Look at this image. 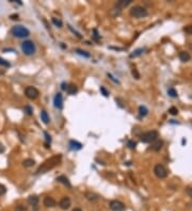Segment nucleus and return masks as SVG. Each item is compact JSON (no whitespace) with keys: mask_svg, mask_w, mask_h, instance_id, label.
I'll use <instances>...</instances> for the list:
<instances>
[{"mask_svg":"<svg viewBox=\"0 0 192 211\" xmlns=\"http://www.w3.org/2000/svg\"><path fill=\"white\" fill-rule=\"evenodd\" d=\"M27 202L30 206H32V208L34 211L38 210V202H40V198H38L36 195H30V196L28 197Z\"/></svg>","mask_w":192,"mask_h":211,"instance_id":"1a4fd4ad","label":"nucleus"},{"mask_svg":"<svg viewBox=\"0 0 192 211\" xmlns=\"http://www.w3.org/2000/svg\"><path fill=\"white\" fill-rule=\"evenodd\" d=\"M169 113L172 114V115H177V114H178L177 108H175V107H171V108L169 109Z\"/></svg>","mask_w":192,"mask_h":211,"instance_id":"c756f323","label":"nucleus"},{"mask_svg":"<svg viewBox=\"0 0 192 211\" xmlns=\"http://www.w3.org/2000/svg\"><path fill=\"white\" fill-rule=\"evenodd\" d=\"M68 29L71 30L72 32L74 33V34H76V36H77V38H81V35H80V33H78V32H77L76 30H74V29H73V28L71 27V26H68Z\"/></svg>","mask_w":192,"mask_h":211,"instance_id":"f704fd0d","label":"nucleus"},{"mask_svg":"<svg viewBox=\"0 0 192 211\" xmlns=\"http://www.w3.org/2000/svg\"><path fill=\"white\" fill-rule=\"evenodd\" d=\"M57 181L58 182H60V183H62V184H64L65 187H67L68 189H71L72 188V184H71V182H69V180H68V178H67L66 176H64V175H61V176H59V177H57V179H56Z\"/></svg>","mask_w":192,"mask_h":211,"instance_id":"ddd939ff","label":"nucleus"},{"mask_svg":"<svg viewBox=\"0 0 192 211\" xmlns=\"http://www.w3.org/2000/svg\"><path fill=\"white\" fill-rule=\"evenodd\" d=\"M28 210V208L26 207L25 205H17V206H15V208H14V211H27Z\"/></svg>","mask_w":192,"mask_h":211,"instance_id":"393cba45","label":"nucleus"},{"mask_svg":"<svg viewBox=\"0 0 192 211\" xmlns=\"http://www.w3.org/2000/svg\"><path fill=\"white\" fill-rule=\"evenodd\" d=\"M25 95L27 96L29 99H36L40 95V92L38 90L34 87H27L25 88Z\"/></svg>","mask_w":192,"mask_h":211,"instance_id":"423d86ee","label":"nucleus"},{"mask_svg":"<svg viewBox=\"0 0 192 211\" xmlns=\"http://www.w3.org/2000/svg\"><path fill=\"white\" fill-rule=\"evenodd\" d=\"M6 193H7V188L4 187L3 184L0 183V196H3Z\"/></svg>","mask_w":192,"mask_h":211,"instance_id":"2f4dec72","label":"nucleus"},{"mask_svg":"<svg viewBox=\"0 0 192 211\" xmlns=\"http://www.w3.org/2000/svg\"><path fill=\"white\" fill-rule=\"evenodd\" d=\"M10 18H11L12 20H18V19H19V16H18L17 14H13V15L10 16Z\"/></svg>","mask_w":192,"mask_h":211,"instance_id":"ea45409f","label":"nucleus"},{"mask_svg":"<svg viewBox=\"0 0 192 211\" xmlns=\"http://www.w3.org/2000/svg\"><path fill=\"white\" fill-rule=\"evenodd\" d=\"M43 204H44L45 207H47V208H54L57 206V202H56V199H54L53 197L46 196L45 198H44V200H43Z\"/></svg>","mask_w":192,"mask_h":211,"instance_id":"f8f14e48","label":"nucleus"},{"mask_svg":"<svg viewBox=\"0 0 192 211\" xmlns=\"http://www.w3.org/2000/svg\"><path fill=\"white\" fill-rule=\"evenodd\" d=\"M51 20H53V23L57 26V27H59V28H61V27H62V25H63L61 20H60V19H57L56 17H53V19H51Z\"/></svg>","mask_w":192,"mask_h":211,"instance_id":"c85d7f7f","label":"nucleus"},{"mask_svg":"<svg viewBox=\"0 0 192 211\" xmlns=\"http://www.w3.org/2000/svg\"><path fill=\"white\" fill-rule=\"evenodd\" d=\"M189 48H190V50L192 51V43L190 44V45H189Z\"/></svg>","mask_w":192,"mask_h":211,"instance_id":"c03bdc74","label":"nucleus"},{"mask_svg":"<svg viewBox=\"0 0 192 211\" xmlns=\"http://www.w3.org/2000/svg\"><path fill=\"white\" fill-rule=\"evenodd\" d=\"M127 146L130 148V149H134V148H136V146H137V143L134 142V141L129 140L128 142H127Z\"/></svg>","mask_w":192,"mask_h":211,"instance_id":"cd10ccee","label":"nucleus"},{"mask_svg":"<svg viewBox=\"0 0 192 211\" xmlns=\"http://www.w3.org/2000/svg\"><path fill=\"white\" fill-rule=\"evenodd\" d=\"M73 211H82V210H81V209H80V208H75V209H74V210H73Z\"/></svg>","mask_w":192,"mask_h":211,"instance_id":"37998d69","label":"nucleus"},{"mask_svg":"<svg viewBox=\"0 0 192 211\" xmlns=\"http://www.w3.org/2000/svg\"><path fill=\"white\" fill-rule=\"evenodd\" d=\"M85 197L89 200H91V202H95V200L98 199V195L92 193V192H85Z\"/></svg>","mask_w":192,"mask_h":211,"instance_id":"412c9836","label":"nucleus"},{"mask_svg":"<svg viewBox=\"0 0 192 211\" xmlns=\"http://www.w3.org/2000/svg\"><path fill=\"white\" fill-rule=\"evenodd\" d=\"M22 50L26 56H32L35 53V45L32 41H25L22 44Z\"/></svg>","mask_w":192,"mask_h":211,"instance_id":"20e7f679","label":"nucleus"},{"mask_svg":"<svg viewBox=\"0 0 192 211\" xmlns=\"http://www.w3.org/2000/svg\"><path fill=\"white\" fill-rule=\"evenodd\" d=\"M132 0H119L118 3H116V7H118V9H124L127 6H129Z\"/></svg>","mask_w":192,"mask_h":211,"instance_id":"dca6fc26","label":"nucleus"},{"mask_svg":"<svg viewBox=\"0 0 192 211\" xmlns=\"http://www.w3.org/2000/svg\"><path fill=\"white\" fill-rule=\"evenodd\" d=\"M186 193L189 197H191L192 198V188H190V187L186 188Z\"/></svg>","mask_w":192,"mask_h":211,"instance_id":"e433bc0d","label":"nucleus"},{"mask_svg":"<svg viewBox=\"0 0 192 211\" xmlns=\"http://www.w3.org/2000/svg\"><path fill=\"white\" fill-rule=\"evenodd\" d=\"M53 105L57 109L63 108V97H62L61 93H57L53 98Z\"/></svg>","mask_w":192,"mask_h":211,"instance_id":"9b49d317","label":"nucleus"},{"mask_svg":"<svg viewBox=\"0 0 192 211\" xmlns=\"http://www.w3.org/2000/svg\"><path fill=\"white\" fill-rule=\"evenodd\" d=\"M191 77H192V74H191Z\"/></svg>","mask_w":192,"mask_h":211,"instance_id":"a18cd8bd","label":"nucleus"},{"mask_svg":"<svg viewBox=\"0 0 192 211\" xmlns=\"http://www.w3.org/2000/svg\"><path fill=\"white\" fill-rule=\"evenodd\" d=\"M109 207L112 211H125L126 210V206L124 203L120 202V200H111Z\"/></svg>","mask_w":192,"mask_h":211,"instance_id":"0eeeda50","label":"nucleus"},{"mask_svg":"<svg viewBox=\"0 0 192 211\" xmlns=\"http://www.w3.org/2000/svg\"><path fill=\"white\" fill-rule=\"evenodd\" d=\"M131 74H132V76H134L136 79H140V74L138 73V70H137L136 68H134L132 69V72H131Z\"/></svg>","mask_w":192,"mask_h":211,"instance_id":"72a5a7b5","label":"nucleus"},{"mask_svg":"<svg viewBox=\"0 0 192 211\" xmlns=\"http://www.w3.org/2000/svg\"><path fill=\"white\" fill-rule=\"evenodd\" d=\"M67 87H68V84H67V83L62 82V84H61V88H62V90H63V91H66Z\"/></svg>","mask_w":192,"mask_h":211,"instance_id":"a19ab883","label":"nucleus"},{"mask_svg":"<svg viewBox=\"0 0 192 211\" xmlns=\"http://www.w3.org/2000/svg\"><path fill=\"white\" fill-rule=\"evenodd\" d=\"M41 118H42L43 123L44 124H49L50 123V118H49V115L47 114V112H46L45 110H43L42 112H41Z\"/></svg>","mask_w":192,"mask_h":211,"instance_id":"a211bd4d","label":"nucleus"},{"mask_svg":"<svg viewBox=\"0 0 192 211\" xmlns=\"http://www.w3.org/2000/svg\"><path fill=\"white\" fill-rule=\"evenodd\" d=\"M69 148H71L72 150H79L82 148V144L79 142H77V141H69Z\"/></svg>","mask_w":192,"mask_h":211,"instance_id":"4468645a","label":"nucleus"},{"mask_svg":"<svg viewBox=\"0 0 192 211\" xmlns=\"http://www.w3.org/2000/svg\"><path fill=\"white\" fill-rule=\"evenodd\" d=\"M144 51V48H139V49H137V50H134V53H130V58H136V57H138V56H140V54H142V53Z\"/></svg>","mask_w":192,"mask_h":211,"instance_id":"5701e85b","label":"nucleus"},{"mask_svg":"<svg viewBox=\"0 0 192 211\" xmlns=\"http://www.w3.org/2000/svg\"><path fill=\"white\" fill-rule=\"evenodd\" d=\"M141 141L143 143H152L155 142L158 139V132L156 130H152V131L144 132L143 134H141Z\"/></svg>","mask_w":192,"mask_h":211,"instance_id":"39448f33","label":"nucleus"},{"mask_svg":"<svg viewBox=\"0 0 192 211\" xmlns=\"http://www.w3.org/2000/svg\"><path fill=\"white\" fill-rule=\"evenodd\" d=\"M154 173L158 178H165L168 176V171L161 164H157L154 168Z\"/></svg>","mask_w":192,"mask_h":211,"instance_id":"6e6552de","label":"nucleus"},{"mask_svg":"<svg viewBox=\"0 0 192 211\" xmlns=\"http://www.w3.org/2000/svg\"><path fill=\"white\" fill-rule=\"evenodd\" d=\"M0 65L1 66H6V67H10V64L9 62L7 61V60H4V59H2V58H0Z\"/></svg>","mask_w":192,"mask_h":211,"instance_id":"7c9ffc66","label":"nucleus"},{"mask_svg":"<svg viewBox=\"0 0 192 211\" xmlns=\"http://www.w3.org/2000/svg\"><path fill=\"white\" fill-rule=\"evenodd\" d=\"M168 94L171 96V97H177V92H176L175 88H169V90H168Z\"/></svg>","mask_w":192,"mask_h":211,"instance_id":"a878e982","label":"nucleus"},{"mask_svg":"<svg viewBox=\"0 0 192 211\" xmlns=\"http://www.w3.org/2000/svg\"><path fill=\"white\" fill-rule=\"evenodd\" d=\"M72 205V202H71V198L69 197H63V198L60 199V202H59V207L61 208L62 210H67L69 207H71Z\"/></svg>","mask_w":192,"mask_h":211,"instance_id":"9d476101","label":"nucleus"},{"mask_svg":"<svg viewBox=\"0 0 192 211\" xmlns=\"http://www.w3.org/2000/svg\"><path fill=\"white\" fill-rule=\"evenodd\" d=\"M12 34L16 38H27V36L30 35V31L27 29L24 26H14L11 30Z\"/></svg>","mask_w":192,"mask_h":211,"instance_id":"f03ea898","label":"nucleus"},{"mask_svg":"<svg viewBox=\"0 0 192 211\" xmlns=\"http://www.w3.org/2000/svg\"><path fill=\"white\" fill-rule=\"evenodd\" d=\"M130 15L134 18H144L149 15L147 10L141 6H134L130 9Z\"/></svg>","mask_w":192,"mask_h":211,"instance_id":"7ed1b4c3","label":"nucleus"},{"mask_svg":"<svg viewBox=\"0 0 192 211\" xmlns=\"http://www.w3.org/2000/svg\"><path fill=\"white\" fill-rule=\"evenodd\" d=\"M186 33H188V34H192V26H188V27H186L185 29H184Z\"/></svg>","mask_w":192,"mask_h":211,"instance_id":"4c0bfd02","label":"nucleus"},{"mask_svg":"<svg viewBox=\"0 0 192 211\" xmlns=\"http://www.w3.org/2000/svg\"><path fill=\"white\" fill-rule=\"evenodd\" d=\"M66 92L69 94V95H75L77 92H78V88L75 84H69L66 88Z\"/></svg>","mask_w":192,"mask_h":211,"instance_id":"6ab92c4d","label":"nucleus"},{"mask_svg":"<svg viewBox=\"0 0 192 211\" xmlns=\"http://www.w3.org/2000/svg\"><path fill=\"white\" fill-rule=\"evenodd\" d=\"M99 90H100V92L103 93V95L105 96V97H108V96H109V92H108L107 90H106L105 87H100Z\"/></svg>","mask_w":192,"mask_h":211,"instance_id":"473e14b6","label":"nucleus"},{"mask_svg":"<svg viewBox=\"0 0 192 211\" xmlns=\"http://www.w3.org/2000/svg\"><path fill=\"white\" fill-rule=\"evenodd\" d=\"M44 135H45V139H46V142L47 143H50L51 142V137L48 134V132L44 131Z\"/></svg>","mask_w":192,"mask_h":211,"instance_id":"c9c22d12","label":"nucleus"},{"mask_svg":"<svg viewBox=\"0 0 192 211\" xmlns=\"http://www.w3.org/2000/svg\"><path fill=\"white\" fill-rule=\"evenodd\" d=\"M4 150H6V148H4V146L3 145L0 143V153H4Z\"/></svg>","mask_w":192,"mask_h":211,"instance_id":"79ce46f5","label":"nucleus"},{"mask_svg":"<svg viewBox=\"0 0 192 211\" xmlns=\"http://www.w3.org/2000/svg\"><path fill=\"white\" fill-rule=\"evenodd\" d=\"M34 164H35V161L31 158L25 159V160L23 161V166H24V168H31V166H33Z\"/></svg>","mask_w":192,"mask_h":211,"instance_id":"f3484780","label":"nucleus"},{"mask_svg":"<svg viewBox=\"0 0 192 211\" xmlns=\"http://www.w3.org/2000/svg\"><path fill=\"white\" fill-rule=\"evenodd\" d=\"M147 113H149V110L145 106H140L139 107V114L140 116H146Z\"/></svg>","mask_w":192,"mask_h":211,"instance_id":"4be33fe9","label":"nucleus"},{"mask_svg":"<svg viewBox=\"0 0 192 211\" xmlns=\"http://www.w3.org/2000/svg\"><path fill=\"white\" fill-rule=\"evenodd\" d=\"M162 145H163V142L160 140H156L154 142V144L152 145V148L154 150H156V152H158V150H160L162 148Z\"/></svg>","mask_w":192,"mask_h":211,"instance_id":"aec40b11","label":"nucleus"},{"mask_svg":"<svg viewBox=\"0 0 192 211\" xmlns=\"http://www.w3.org/2000/svg\"><path fill=\"white\" fill-rule=\"evenodd\" d=\"M62 161V155H54L51 158L47 159L45 162H43L40 166L38 168V170L35 171V175H40V174H45L48 171L53 170V168H56L58 164H60Z\"/></svg>","mask_w":192,"mask_h":211,"instance_id":"f257e3e1","label":"nucleus"},{"mask_svg":"<svg viewBox=\"0 0 192 211\" xmlns=\"http://www.w3.org/2000/svg\"><path fill=\"white\" fill-rule=\"evenodd\" d=\"M76 53L78 54H80V56L84 57V58H90V53H88V51L82 50V49H76Z\"/></svg>","mask_w":192,"mask_h":211,"instance_id":"b1692460","label":"nucleus"},{"mask_svg":"<svg viewBox=\"0 0 192 211\" xmlns=\"http://www.w3.org/2000/svg\"><path fill=\"white\" fill-rule=\"evenodd\" d=\"M178 57H179L180 61L184 62V63H186V62H188L189 60H190V53H187V51H180L179 54H178Z\"/></svg>","mask_w":192,"mask_h":211,"instance_id":"2eb2a0df","label":"nucleus"},{"mask_svg":"<svg viewBox=\"0 0 192 211\" xmlns=\"http://www.w3.org/2000/svg\"><path fill=\"white\" fill-rule=\"evenodd\" d=\"M107 76H108V78H110V80H112L113 82L118 83V84H119V83H120V82H119V80L114 79V77H113V76H112V75H111V74H109V73H108V74H107Z\"/></svg>","mask_w":192,"mask_h":211,"instance_id":"58836bf2","label":"nucleus"},{"mask_svg":"<svg viewBox=\"0 0 192 211\" xmlns=\"http://www.w3.org/2000/svg\"><path fill=\"white\" fill-rule=\"evenodd\" d=\"M24 112H26V114H27V115H32L33 110H32V108H31L30 106H25L24 107Z\"/></svg>","mask_w":192,"mask_h":211,"instance_id":"bb28decb","label":"nucleus"}]
</instances>
